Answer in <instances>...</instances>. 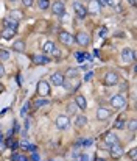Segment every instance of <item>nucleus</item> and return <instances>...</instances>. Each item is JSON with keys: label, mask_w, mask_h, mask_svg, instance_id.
<instances>
[{"label": "nucleus", "mask_w": 137, "mask_h": 161, "mask_svg": "<svg viewBox=\"0 0 137 161\" xmlns=\"http://www.w3.org/2000/svg\"><path fill=\"white\" fill-rule=\"evenodd\" d=\"M118 82H120L118 74L114 72V71L107 72V74L104 75V78H103V83H104L106 86H115V85H118Z\"/></svg>", "instance_id": "f257e3e1"}, {"label": "nucleus", "mask_w": 137, "mask_h": 161, "mask_svg": "<svg viewBox=\"0 0 137 161\" xmlns=\"http://www.w3.org/2000/svg\"><path fill=\"white\" fill-rule=\"evenodd\" d=\"M125 105H126V100L121 94H115V96L111 97V106H114L115 110H121Z\"/></svg>", "instance_id": "f03ea898"}, {"label": "nucleus", "mask_w": 137, "mask_h": 161, "mask_svg": "<svg viewBox=\"0 0 137 161\" xmlns=\"http://www.w3.org/2000/svg\"><path fill=\"white\" fill-rule=\"evenodd\" d=\"M50 6H51V13H53V14H56V16L65 14V5H64L62 0H56V2H53Z\"/></svg>", "instance_id": "7ed1b4c3"}, {"label": "nucleus", "mask_w": 137, "mask_h": 161, "mask_svg": "<svg viewBox=\"0 0 137 161\" xmlns=\"http://www.w3.org/2000/svg\"><path fill=\"white\" fill-rule=\"evenodd\" d=\"M37 94H39V97H47L50 94V83L40 80V82L37 83Z\"/></svg>", "instance_id": "20e7f679"}, {"label": "nucleus", "mask_w": 137, "mask_h": 161, "mask_svg": "<svg viewBox=\"0 0 137 161\" xmlns=\"http://www.w3.org/2000/svg\"><path fill=\"white\" fill-rule=\"evenodd\" d=\"M123 152H125V150H123V147H121L118 142L109 145V153H111L112 158H121V156H123Z\"/></svg>", "instance_id": "39448f33"}, {"label": "nucleus", "mask_w": 137, "mask_h": 161, "mask_svg": "<svg viewBox=\"0 0 137 161\" xmlns=\"http://www.w3.org/2000/svg\"><path fill=\"white\" fill-rule=\"evenodd\" d=\"M135 60V53H134V50H131V49H123L121 50V61L123 63H131V61H134Z\"/></svg>", "instance_id": "423d86ee"}, {"label": "nucleus", "mask_w": 137, "mask_h": 161, "mask_svg": "<svg viewBox=\"0 0 137 161\" xmlns=\"http://www.w3.org/2000/svg\"><path fill=\"white\" fill-rule=\"evenodd\" d=\"M73 9H75L76 16H78L79 19H84V17L87 16V8H86L83 3H79V2H75V3H73Z\"/></svg>", "instance_id": "0eeeda50"}, {"label": "nucleus", "mask_w": 137, "mask_h": 161, "mask_svg": "<svg viewBox=\"0 0 137 161\" xmlns=\"http://www.w3.org/2000/svg\"><path fill=\"white\" fill-rule=\"evenodd\" d=\"M59 41L65 46H72L75 42V36H72L68 31H61L59 33Z\"/></svg>", "instance_id": "6e6552de"}, {"label": "nucleus", "mask_w": 137, "mask_h": 161, "mask_svg": "<svg viewBox=\"0 0 137 161\" xmlns=\"http://www.w3.org/2000/svg\"><path fill=\"white\" fill-rule=\"evenodd\" d=\"M68 125H70V119H68V116H58L56 117V127L59 130H67Z\"/></svg>", "instance_id": "1a4fd4ad"}, {"label": "nucleus", "mask_w": 137, "mask_h": 161, "mask_svg": "<svg viewBox=\"0 0 137 161\" xmlns=\"http://www.w3.org/2000/svg\"><path fill=\"white\" fill-rule=\"evenodd\" d=\"M64 75L61 74V72H54V74H51V77H50V82H51V85L53 86H62V83H64Z\"/></svg>", "instance_id": "9d476101"}, {"label": "nucleus", "mask_w": 137, "mask_h": 161, "mask_svg": "<svg viewBox=\"0 0 137 161\" xmlns=\"http://www.w3.org/2000/svg\"><path fill=\"white\" fill-rule=\"evenodd\" d=\"M103 139H104V144H107V145H112V144L118 142V138H117V135H115L114 131H107V133H104Z\"/></svg>", "instance_id": "9b49d317"}, {"label": "nucleus", "mask_w": 137, "mask_h": 161, "mask_svg": "<svg viewBox=\"0 0 137 161\" xmlns=\"http://www.w3.org/2000/svg\"><path fill=\"white\" fill-rule=\"evenodd\" d=\"M75 41L79 44V46H89V35L86 31H79L75 38Z\"/></svg>", "instance_id": "f8f14e48"}, {"label": "nucleus", "mask_w": 137, "mask_h": 161, "mask_svg": "<svg viewBox=\"0 0 137 161\" xmlns=\"http://www.w3.org/2000/svg\"><path fill=\"white\" fill-rule=\"evenodd\" d=\"M111 117V110H106V108H98L97 110V119L98 120H106Z\"/></svg>", "instance_id": "ddd939ff"}, {"label": "nucleus", "mask_w": 137, "mask_h": 161, "mask_svg": "<svg viewBox=\"0 0 137 161\" xmlns=\"http://www.w3.org/2000/svg\"><path fill=\"white\" fill-rule=\"evenodd\" d=\"M101 9V6H100V3L97 2V0H89V13H92V14H97V13Z\"/></svg>", "instance_id": "4468645a"}, {"label": "nucleus", "mask_w": 137, "mask_h": 161, "mask_svg": "<svg viewBox=\"0 0 137 161\" xmlns=\"http://www.w3.org/2000/svg\"><path fill=\"white\" fill-rule=\"evenodd\" d=\"M33 105H34V108H42V106L50 105V100H48L47 97H37V99L33 102Z\"/></svg>", "instance_id": "2eb2a0df"}, {"label": "nucleus", "mask_w": 137, "mask_h": 161, "mask_svg": "<svg viewBox=\"0 0 137 161\" xmlns=\"http://www.w3.org/2000/svg\"><path fill=\"white\" fill-rule=\"evenodd\" d=\"M75 103L79 110H86L87 108V102H86V97L84 96H76L75 97Z\"/></svg>", "instance_id": "dca6fc26"}, {"label": "nucleus", "mask_w": 137, "mask_h": 161, "mask_svg": "<svg viewBox=\"0 0 137 161\" xmlns=\"http://www.w3.org/2000/svg\"><path fill=\"white\" fill-rule=\"evenodd\" d=\"M31 60H33L34 64H47V63L50 61V58H47V57H44V55H37V53L31 57Z\"/></svg>", "instance_id": "f3484780"}, {"label": "nucleus", "mask_w": 137, "mask_h": 161, "mask_svg": "<svg viewBox=\"0 0 137 161\" xmlns=\"http://www.w3.org/2000/svg\"><path fill=\"white\" fill-rule=\"evenodd\" d=\"M14 35H16V30H12V28H3V31H2V38L3 39H6V41H9V39H12L14 38Z\"/></svg>", "instance_id": "a211bd4d"}, {"label": "nucleus", "mask_w": 137, "mask_h": 161, "mask_svg": "<svg viewBox=\"0 0 137 161\" xmlns=\"http://www.w3.org/2000/svg\"><path fill=\"white\" fill-rule=\"evenodd\" d=\"M54 49H56V46H54L53 41H47V42H44V46H42L44 53H50V55H51V52H53Z\"/></svg>", "instance_id": "6ab92c4d"}, {"label": "nucleus", "mask_w": 137, "mask_h": 161, "mask_svg": "<svg viewBox=\"0 0 137 161\" xmlns=\"http://www.w3.org/2000/svg\"><path fill=\"white\" fill-rule=\"evenodd\" d=\"M87 124V117L86 116H76V119H75V127H84Z\"/></svg>", "instance_id": "aec40b11"}, {"label": "nucleus", "mask_w": 137, "mask_h": 161, "mask_svg": "<svg viewBox=\"0 0 137 161\" xmlns=\"http://www.w3.org/2000/svg\"><path fill=\"white\" fill-rule=\"evenodd\" d=\"M22 16H23V14H22V13L16 9V11H11V13H9V16H8V19H11V20H16V22H19V20L22 19Z\"/></svg>", "instance_id": "412c9836"}, {"label": "nucleus", "mask_w": 137, "mask_h": 161, "mask_svg": "<svg viewBox=\"0 0 137 161\" xmlns=\"http://www.w3.org/2000/svg\"><path fill=\"white\" fill-rule=\"evenodd\" d=\"M12 49H14L16 52H23V50H25V42L22 41V39H19V41H14V44H12Z\"/></svg>", "instance_id": "4be33fe9"}, {"label": "nucleus", "mask_w": 137, "mask_h": 161, "mask_svg": "<svg viewBox=\"0 0 137 161\" xmlns=\"http://www.w3.org/2000/svg\"><path fill=\"white\" fill-rule=\"evenodd\" d=\"M17 24H19V22L11 20V19H8V17L3 20V25L6 27V28H12V30H16V28H17Z\"/></svg>", "instance_id": "5701e85b"}, {"label": "nucleus", "mask_w": 137, "mask_h": 161, "mask_svg": "<svg viewBox=\"0 0 137 161\" xmlns=\"http://www.w3.org/2000/svg\"><path fill=\"white\" fill-rule=\"evenodd\" d=\"M76 77H78V69L70 68V69H67V72H65V77H64V78H76Z\"/></svg>", "instance_id": "b1692460"}, {"label": "nucleus", "mask_w": 137, "mask_h": 161, "mask_svg": "<svg viewBox=\"0 0 137 161\" xmlns=\"http://www.w3.org/2000/svg\"><path fill=\"white\" fill-rule=\"evenodd\" d=\"M76 108H78V106H76L75 102L68 103V105H67V114H75V113H76Z\"/></svg>", "instance_id": "393cba45"}, {"label": "nucleus", "mask_w": 137, "mask_h": 161, "mask_svg": "<svg viewBox=\"0 0 137 161\" xmlns=\"http://www.w3.org/2000/svg\"><path fill=\"white\" fill-rule=\"evenodd\" d=\"M8 58H9V52L5 50V49H0V60H2V61H6Z\"/></svg>", "instance_id": "a878e982"}, {"label": "nucleus", "mask_w": 137, "mask_h": 161, "mask_svg": "<svg viewBox=\"0 0 137 161\" xmlns=\"http://www.w3.org/2000/svg\"><path fill=\"white\" fill-rule=\"evenodd\" d=\"M135 128H137V122H135V119H131L129 122H128V130L134 133V131H135Z\"/></svg>", "instance_id": "bb28decb"}, {"label": "nucleus", "mask_w": 137, "mask_h": 161, "mask_svg": "<svg viewBox=\"0 0 137 161\" xmlns=\"http://www.w3.org/2000/svg\"><path fill=\"white\" fill-rule=\"evenodd\" d=\"M37 3H39V8H40V9H47V8L50 6V2H48V0H39Z\"/></svg>", "instance_id": "cd10ccee"}, {"label": "nucleus", "mask_w": 137, "mask_h": 161, "mask_svg": "<svg viewBox=\"0 0 137 161\" xmlns=\"http://www.w3.org/2000/svg\"><path fill=\"white\" fill-rule=\"evenodd\" d=\"M114 127H115V128H123V127H125V120H123L121 117L117 119V120H115V124H114Z\"/></svg>", "instance_id": "c85d7f7f"}, {"label": "nucleus", "mask_w": 137, "mask_h": 161, "mask_svg": "<svg viewBox=\"0 0 137 161\" xmlns=\"http://www.w3.org/2000/svg\"><path fill=\"white\" fill-rule=\"evenodd\" d=\"M28 110H30V103L26 102V103H23V108L20 110V114H22V116H25L26 113H28Z\"/></svg>", "instance_id": "c756f323"}, {"label": "nucleus", "mask_w": 137, "mask_h": 161, "mask_svg": "<svg viewBox=\"0 0 137 161\" xmlns=\"http://www.w3.org/2000/svg\"><path fill=\"white\" fill-rule=\"evenodd\" d=\"M73 57H75L78 61H83V60H84V53H83V52H75Z\"/></svg>", "instance_id": "7c9ffc66"}, {"label": "nucleus", "mask_w": 137, "mask_h": 161, "mask_svg": "<svg viewBox=\"0 0 137 161\" xmlns=\"http://www.w3.org/2000/svg\"><path fill=\"white\" fill-rule=\"evenodd\" d=\"M30 161H40V156H39V153L33 152V153H31V158H30Z\"/></svg>", "instance_id": "2f4dec72"}, {"label": "nucleus", "mask_w": 137, "mask_h": 161, "mask_svg": "<svg viewBox=\"0 0 137 161\" xmlns=\"http://www.w3.org/2000/svg\"><path fill=\"white\" fill-rule=\"evenodd\" d=\"M92 77H93V72H92V71H89V72L84 75V82H90Z\"/></svg>", "instance_id": "473e14b6"}, {"label": "nucleus", "mask_w": 137, "mask_h": 161, "mask_svg": "<svg viewBox=\"0 0 137 161\" xmlns=\"http://www.w3.org/2000/svg\"><path fill=\"white\" fill-rule=\"evenodd\" d=\"M22 3H23V6H33L34 0H22Z\"/></svg>", "instance_id": "72a5a7b5"}, {"label": "nucleus", "mask_w": 137, "mask_h": 161, "mask_svg": "<svg viewBox=\"0 0 137 161\" xmlns=\"http://www.w3.org/2000/svg\"><path fill=\"white\" fill-rule=\"evenodd\" d=\"M135 153H137V150H135V149H131V150L128 152V155H129V158H131V159H135Z\"/></svg>", "instance_id": "f704fd0d"}, {"label": "nucleus", "mask_w": 137, "mask_h": 161, "mask_svg": "<svg viewBox=\"0 0 137 161\" xmlns=\"http://www.w3.org/2000/svg\"><path fill=\"white\" fill-rule=\"evenodd\" d=\"M20 159V155L19 153H12L11 155V161H19Z\"/></svg>", "instance_id": "c9c22d12"}, {"label": "nucleus", "mask_w": 137, "mask_h": 161, "mask_svg": "<svg viewBox=\"0 0 137 161\" xmlns=\"http://www.w3.org/2000/svg\"><path fill=\"white\" fill-rule=\"evenodd\" d=\"M51 55H53V57H54V58H59V55H61V52H59V50H58V49H54V50H53V52H51Z\"/></svg>", "instance_id": "e433bc0d"}, {"label": "nucleus", "mask_w": 137, "mask_h": 161, "mask_svg": "<svg viewBox=\"0 0 137 161\" xmlns=\"http://www.w3.org/2000/svg\"><path fill=\"white\" fill-rule=\"evenodd\" d=\"M79 161H89V155H86V153L79 155Z\"/></svg>", "instance_id": "4c0bfd02"}, {"label": "nucleus", "mask_w": 137, "mask_h": 161, "mask_svg": "<svg viewBox=\"0 0 137 161\" xmlns=\"http://www.w3.org/2000/svg\"><path fill=\"white\" fill-rule=\"evenodd\" d=\"M3 75H5V68H3V64L0 63V78H2Z\"/></svg>", "instance_id": "58836bf2"}, {"label": "nucleus", "mask_w": 137, "mask_h": 161, "mask_svg": "<svg viewBox=\"0 0 137 161\" xmlns=\"http://www.w3.org/2000/svg\"><path fill=\"white\" fill-rule=\"evenodd\" d=\"M97 2L100 3V6H106L107 5V0H97Z\"/></svg>", "instance_id": "ea45409f"}, {"label": "nucleus", "mask_w": 137, "mask_h": 161, "mask_svg": "<svg viewBox=\"0 0 137 161\" xmlns=\"http://www.w3.org/2000/svg\"><path fill=\"white\" fill-rule=\"evenodd\" d=\"M26 150H30V152H34V150H36V147H34V145H31V144H28V147H26Z\"/></svg>", "instance_id": "a19ab883"}, {"label": "nucleus", "mask_w": 137, "mask_h": 161, "mask_svg": "<svg viewBox=\"0 0 137 161\" xmlns=\"http://www.w3.org/2000/svg\"><path fill=\"white\" fill-rule=\"evenodd\" d=\"M106 31H107V30H106V27H103V28L100 30V33H98V35H100V36H104V35H106Z\"/></svg>", "instance_id": "79ce46f5"}, {"label": "nucleus", "mask_w": 137, "mask_h": 161, "mask_svg": "<svg viewBox=\"0 0 137 161\" xmlns=\"http://www.w3.org/2000/svg\"><path fill=\"white\" fill-rule=\"evenodd\" d=\"M129 2H131V5H132V6L135 5V0H129Z\"/></svg>", "instance_id": "37998d69"}, {"label": "nucleus", "mask_w": 137, "mask_h": 161, "mask_svg": "<svg viewBox=\"0 0 137 161\" xmlns=\"http://www.w3.org/2000/svg\"><path fill=\"white\" fill-rule=\"evenodd\" d=\"M2 141H3V136H2V135H0V142H2Z\"/></svg>", "instance_id": "c03bdc74"}, {"label": "nucleus", "mask_w": 137, "mask_h": 161, "mask_svg": "<svg viewBox=\"0 0 137 161\" xmlns=\"http://www.w3.org/2000/svg\"><path fill=\"white\" fill-rule=\"evenodd\" d=\"M97 161H106V159H100V158H98V159H97Z\"/></svg>", "instance_id": "a18cd8bd"}, {"label": "nucleus", "mask_w": 137, "mask_h": 161, "mask_svg": "<svg viewBox=\"0 0 137 161\" xmlns=\"http://www.w3.org/2000/svg\"><path fill=\"white\" fill-rule=\"evenodd\" d=\"M9 2H17V0H9Z\"/></svg>", "instance_id": "49530a36"}, {"label": "nucleus", "mask_w": 137, "mask_h": 161, "mask_svg": "<svg viewBox=\"0 0 137 161\" xmlns=\"http://www.w3.org/2000/svg\"><path fill=\"white\" fill-rule=\"evenodd\" d=\"M2 89H3V88H2V85H0V91H2Z\"/></svg>", "instance_id": "de8ad7c7"}]
</instances>
